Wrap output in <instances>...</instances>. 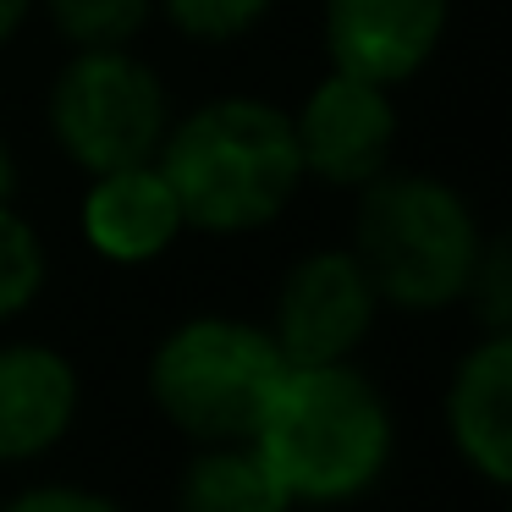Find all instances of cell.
<instances>
[{"mask_svg": "<svg viewBox=\"0 0 512 512\" xmlns=\"http://www.w3.org/2000/svg\"><path fill=\"white\" fill-rule=\"evenodd\" d=\"M155 166L166 171L188 232L210 237H248L276 226L309 182L292 138V111L259 94H221L177 116Z\"/></svg>", "mask_w": 512, "mask_h": 512, "instance_id": "1", "label": "cell"}, {"mask_svg": "<svg viewBox=\"0 0 512 512\" xmlns=\"http://www.w3.org/2000/svg\"><path fill=\"white\" fill-rule=\"evenodd\" d=\"M254 452L292 507H347L386 479L397 419L358 364H287L254 430Z\"/></svg>", "mask_w": 512, "mask_h": 512, "instance_id": "2", "label": "cell"}, {"mask_svg": "<svg viewBox=\"0 0 512 512\" xmlns=\"http://www.w3.org/2000/svg\"><path fill=\"white\" fill-rule=\"evenodd\" d=\"M479 226L474 204L430 171H397L358 188L353 204V254L369 270L380 303L402 314H435L468 298Z\"/></svg>", "mask_w": 512, "mask_h": 512, "instance_id": "3", "label": "cell"}, {"mask_svg": "<svg viewBox=\"0 0 512 512\" xmlns=\"http://www.w3.org/2000/svg\"><path fill=\"white\" fill-rule=\"evenodd\" d=\"M281 375L287 358L270 325L243 314H193L149 353V402L193 446L254 441Z\"/></svg>", "mask_w": 512, "mask_h": 512, "instance_id": "4", "label": "cell"}, {"mask_svg": "<svg viewBox=\"0 0 512 512\" xmlns=\"http://www.w3.org/2000/svg\"><path fill=\"white\" fill-rule=\"evenodd\" d=\"M171 122L166 83L133 50H72L45 94L50 138L83 177L155 160Z\"/></svg>", "mask_w": 512, "mask_h": 512, "instance_id": "5", "label": "cell"}, {"mask_svg": "<svg viewBox=\"0 0 512 512\" xmlns=\"http://www.w3.org/2000/svg\"><path fill=\"white\" fill-rule=\"evenodd\" d=\"M380 309L386 303L353 248H314L287 265L265 325L287 364H353Z\"/></svg>", "mask_w": 512, "mask_h": 512, "instance_id": "6", "label": "cell"}, {"mask_svg": "<svg viewBox=\"0 0 512 512\" xmlns=\"http://www.w3.org/2000/svg\"><path fill=\"white\" fill-rule=\"evenodd\" d=\"M397 100L391 89L347 72H325L292 111L303 177L358 193L397 166Z\"/></svg>", "mask_w": 512, "mask_h": 512, "instance_id": "7", "label": "cell"}, {"mask_svg": "<svg viewBox=\"0 0 512 512\" xmlns=\"http://www.w3.org/2000/svg\"><path fill=\"white\" fill-rule=\"evenodd\" d=\"M452 0H325V61L331 72L402 89L441 56Z\"/></svg>", "mask_w": 512, "mask_h": 512, "instance_id": "8", "label": "cell"}, {"mask_svg": "<svg viewBox=\"0 0 512 512\" xmlns=\"http://www.w3.org/2000/svg\"><path fill=\"white\" fill-rule=\"evenodd\" d=\"M83 380L61 347L0 342V468L39 463L72 435Z\"/></svg>", "mask_w": 512, "mask_h": 512, "instance_id": "9", "label": "cell"}, {"mask_svg": "<svg viewBox=\"0 0 512 512\" xmlns=\"http://www.w3.org/2000/svg\"><path fill=\"white\" fill-rule=\"evenodd\" d=\"M78 226H83V243L105 265H155L188 232V215H182L166 171L155 160H144V166L89 177V193L78 204Z\"/></svg>", "mask_w": 512, "mask_h": 512, "instance_id": "10", "label": "cell"}, {"mask_svg": "<svg viewBox=\"0 0 512 512\" xmlns=\"http://www.w3.org/2000/svg\"><path fill=\"white\" fill-rule=\"evenodd\" d=\"M446 435L485 485L512 490V331L479 336L446 380Z\"/></svg>", "mask_w": 512, "mask_h": 512, "instance_id": "11", "label": "cell"}, {"mask_svg": "<svg viewBox=\"0 0 512 512\" xmlns=\"http://www.w3.org/2000/svg\"><path fill=\"white\" fill-rule=\"evenodd\" d=\"M177 512H292V496L254 441L199 446L177 479Z\"/></svg>", "mask_w": 512, "mask_h": 512, "instance_id": "12", "label": "cell"}, {"mask_svg": "<svg viewBox=\"0 0 512 512\" xmlns=\"http://www.w3.org/2000/svg\"><path fill=\"white\" fill-rule=\"evenodd\" d=\"M39 12L72 50H133L155 23V0H39Z\"/></svg>", "mask_w": 512, "mask_h": 512, "instance_id": "13", "label": "cell"}, {"mask_svg": "<svg viewBox=\"0 0 512 512\" xmlns=\"http://www.w3.org/2000/svg\"><path fill=\"white\" fill-rule=\"evenodd\" d=\"M45 276V237L34 232V221L12 199H0V325H12L17 314L34 309V298L45 292Z\"/></svg>", "mask_w": 512, "mask_h": 512, "instance_id": "14", "label": "cell"}, {"mask_svg": "<svg viewBox=\"0 0 512 512\" xmlns=\"http://www.w3.org/2000/svg\"><path fill=\"white\" fill-rule=\"evenodd\" d=\"M270 6L276 0H155V17H166L193 45H232L265 23Z\"/></svg>", "mask_w": 512, "mask_h": 512, "instance_id": "15", "label": "cell"}, {"mask_svg": "<svg viewBox=\"0 0 512 512\" xmlns=\"http://www.w3.org/2000/svg\"><path fill=\"white\" fill-rule=\"evenodd\" d=\"M463 303L474 309V320H479L485 336L512 331V221L496 226V232H485Z\"/></svg>", "mask_w": 512, "mask_h": 512, "instance_id": "16", "label": "cell"}, {"mask_svg": "<svg viewBox=\"0 0 512 512\" xmlns=\"http://www.w3.org/2000/svg\"><path fill=\"white\" fill-rule=\"evenodd\" d=\"M0 512H127L116 496L94 485H67V479H45V485H23L17 496H6Z\"/></svg>", "mask_w": 512, "mask_h": 512, "instance_id": "17", "label": "cell"}, {"mask_svg": "<svg viewBox=\"0 0 512 512\" xmlns=\"http://www.w3.org/2000/svg\"><path fill=\"white\" fill-rule=\"evenodd\" d=\"M34 12H39V0H0V45H12Z\"/></svg>", "mask_w": 512, "mask_h": 512, "instance_id": "18", "label": "cell"}, {"mask_svg": "<svg viewBox=\"0 0 512 512\" xmlns=\"http://www.w3.org/2000/svg\"><path fill=\"white\" fill-rule=\"evenodd\" d=\"M507 512H512V490H507Z\"/></svg>", "mask_w": 512, "mask_h": 512, "instance_id": "19", "label": "cell"}]
</instances>
